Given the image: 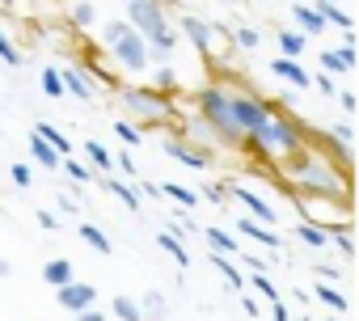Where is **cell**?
Wrapping results in <instances>:
<instances>
[{
    "mask_svg": "<svg viewBox=\"0 0 359 321\" xmlns=\"http://www.w3.org/2000/svg\"><path fill=\"white\" fill-rule=\"evenodd\" d=\"M152 85H156L161 93H173V89H177V72H173V64H161V68L152 72Z\"/></svg>",
    "mask_w": 359,
    "mask_h": 321,
    "instance_id": "obj_41",
    "label": "cell"
},
{
    "mask_svg": "<svg viewBox=\"0 0 359 321\" xmlns=\"http://www.w3.org/2000/svg\"><path fill=\"white\" fill-rule=\"evenodd\" d=\"M241 308H245L250 317H262V304H258V296H254V292H241Z\"/></svg>",
    "mask_w": 359,
    "mask_h": 321,
    "instance_id": "obj_52",
    "label": "cell"
},
{
    "mask_svg": "<svg viewBox=\"0 0 359 321\" xmlns=\"http://www.w3.org/2000/svg\"><path fill=\"white\" fill-rule=\"evenodd\" d=\"M233 43L245 47V51H258V47H262V34H258L254 26H233Z\"/></svg>",
    "mask_w": 359,
    "mask_h": 321,
    "instance_id": "obj_40",
    "label": "cell"
},
{
    "mask_svg": "<svg viewBox=\"0 0 359 321\" xmlns=\"http://www.w3.org/2000/svg\"><path fill=\"white\" fill-rule=\"evenodd\" d=\"M237 233H241V237H250L254 245H262V250H271V254H279V250H283V237H279L275 228H266V224H258L254 216H241V220H237Z\"/></svg>",
    "mask_w": 359,
    "mask_h": 321,
    "instance_id": "obj_14",
    "label": "cell"
},
{
    "mask_svg": "<svg viewBox=\"0 0 359 321\" xmlns=\"http://www.w3.org/2000/svg\"><path fill=\"white\" fill-rule=\"evenodd\" d=\"M313 9L321 13V22H325V26H338L342 34H355V18H351L346 9H338L334 0H313Z\"/></svg>",
    "mask_w": 359,
    "mask_h": 321,
    "instance_id": "obj_16",
    "label": "cell"
},
{
    "mask_svg": "<svg viewBox=\"0 0 359 321\" xmlns=\"http://www.w3.org/2000/svg\"><path fill=\"white\" fill-rule=\"evenodd\" d=\"M60 212H68V216H76V203H72L68 195H60Z\"/></svg>",
    "mask_w": 359,
    "mask_h": 321,
    "instance_id": "obj_58",
    "label": "cell"
},
{
    "mask_svg": "<svg viewBox=\"0 0 359 321\" xmlns=\"http://www.w3.org/2000/svg\"><path fill=\"white\" fill-rule=\"evenodd\" d=\"M275 43H279V55L300 60L304 47H309V34H300V30H275Z\"/></svg>",
    "mask_w": 359,
    "mask_h": 321,
    "instance_id": "obj_26",
    "label": "cell"
},
{
    "mask_svg": "<svg viewBox=\"0 0 359 321\" xmlns=\"http://www.w3.org/2000/svg\"><path fill=\"white\" fill-rule=\"evenodd\" d=\"M106 191L127 207V212H140L144 207V199H140V191L131 186V182H123V178H114V174H106Z\"/></svg>",
    "mask_w": 359,
    "mask_h": 321,
    "instance_id": "obj_18",
    "label": "cell"
},
{
    "mask_svg": "<svg viewBox=\"0 0 359 321\" xmlns=\"http://www.w3.org/2000/svg\"><path fill=\"white\" fill-rule=\"evenodd\" d=\"M156 245H161V250H165V254H169V258H173L177 266H191V254H187V241H182V237H177L173 228H161V233H156Z\"/></svg>",
    "mask_w": 359,
    "mask_h": 321,
    "instance_id": "obj_20",
    "label": "cell"
},
{
    "mask_svg": "<svg viewBox=\"0 0 359 321\" xmlns=\"http://www.w3.org/2000/svg\"><path fill=\"white\" fill-rule=\"evenodd\" d=\"M330 245H338V254L351 262V258H355V224H346V228H330Z\"/></svg>",
    "mask_w": 359,
    "mask_h": 321,
    "instance_id": "obj_36",
    "label": "cell"
},
{
    "mask_svg": "<svg viewBox=\"0 0 359 321\" xmlns=\"http://www.w3.org/2000/svg\"><path fill=\"white\" fill-rule=\"evenodd\" d=\"M34 135H39V139H47V144H51L60 156H68V152H72V139H68V135H64L55 123H34Z\"/></svg>",
    "mask_w": 359,
    "mask_h": 321,
    "instance_id": "obj_28",
    "label": "cell"
},
{
    "mask_svg": "<svg viewBox=\"0 0 359 321\" xmlns=\"http://www.w3.org/2000/svg\"><path fill=\"white\" fill-rule=\"evenodd\" d=\"M317 64H321V72H355V34H342V47L338 51H321L317 55Z\"/></svg>",
    "mask_w": 359,
    "mask_h": 321,
    "instance_id": "obj_13",
    "label": "cell"
},
{
    "mask_svg": "<svg viewBox=\"0 0 359 321\" xmlns=\"http://www.w3.org/2000/svg\"><path fill=\"white\" fill-rule=\"evenodd\" d=\"M177 34H182L199 55H208L212 60V47H216V34H212V22H203V18H195V13H182L177 18V26H173Z\"/></svg>",
    "mask_w": 359,
    "mask_h": 321,
    "instance_id": "obj_11",
    "label": "cell"
},
{
    "mask_svg": "<svg viewBox=\"0 0 359 321\" xmlns=\"http://www.w3.org/2000/svg\"><path fill=\"white\" fill-rule=\"evenodd\" d=\"M279 174L287 186H296L300 195H334V199H355L351 191V170L334 165V156L313 148V144H300L292 156L279 160Z\"/></svg>",
    "mask_w": 359,
    "mask_h": 321,
    "instance_id": "obj_1",
    "label": "cell"
},
{
    "mask_svg": "<svg viewBox=\"0 0 359 321\" xmlns=\"http://www.w3.org/2000/svg\"><path fill=\"white\" fill-rule=\"evenodd\" d=\"M156 186H161V195H169L177 207H187V212L199 207V191H191V186H177V182H156Z\"/></svg>",
    "mask_w": 359,
    "mask_h": 321,
    "instance_id": "obj_29",
    "label": "cell"
},
{
    "mask_svg": "<svg viewBox=\"0 0 359 321\" xmlns=\"http://www.w3.org/2000/svg\"><path fill=\"white\" fill-rule=\"evenodd\" d=\"M110 313H114L118 321H144L140 300H131V296H114V300H110Z\"/></svg>",
    "mask_w": 359,
    "mask_h": 321,
    "instance_id": "obj_37",
    "label": "cell"
},
{
    "mask_svg": "<svg viewBox=\"0 0 359 321\" xmlns=\"http://www.w3.org/2000/svg\"><path fill=\"white\" fill-rule=\"evenodd\" d=\"M85 156H89L93 174H114V152H110L106 144H97V139H85Z\"/></svg>",
    "mask_w": 359,
    "mask_h": 321,
    "instance_id": "obj_23",
    "label": "cell"
},
{
    "mask_svg": "<svg viewBox=\"0 0 359 321\" xmlns=\"http://www.w3.org/2000/svg\"><path fill=\"white\" fill-rule=\"evenodd\" d=\"M334 97H338V106H342L346 114H355V106H359V102H355V93H351V89H346V93H334Z\"/></svg>",
    "mask_w": 359,
    "mask_h": 321,
    "instance_id": "obj_54",
    "label": "cell"
},
{
    "mask_svg": "<svg viewBox=\"0 0 359 321\" xmlns=\"http://www.w3.org/2000/svg\"><path fill=\"white\" fill-rule=\"evenodd\" d=\"M123 30H127V22H106V26H102V43L110 47V43H114V39H118Z\"/></svg>",
    "mask_w": 359,
    "mask_h": 321,
    "instance_id": "obj_48",
    "label": "cell"
},
{
    "mask_svg": "<svg viewBox=\"0 0 359 321\" xmlns=\"http://www.w3.org/2000/svg\"><path fill=\"white\" fill-rule=\"evenodd\" d=\"M135 191H140V199H161V186L156 182H135Z\"/></svg>",
    "mask_w": 359,
    "mask_h": 321,
    "instance_id": "obj_53",
    "label": "cell"
},
{
    "mask_svg": "<svg viewBox=\"0 0 359 321\" xmlns=\"http://www.w3.org/2000/svg\"><path fill=\"white\" fill-rule=\"evenodd\" d=\"M9 178H13L18 186H26V191H30V182H34V170L26 165V160H18V165H9Z\"/></svg>",
    "mask_w": 359,
    "mask_h": 321,
    "instance_id": "obj_43",
    "label": "cell"
},
{
    "mask_svg": "<svg viewBox=\"0 0 359 321\" xmlns=\"http://www.w3.org/2000/svg\"><path fill=\"white\" fill-rule=\"evenodd\" d=\"M55 300L64 313H81V308H93L97 304V287L93 283H81V279H68L55 287Z\"/></svg>",
    "mask_w": 359,
    "mask_h": 321,
    "instance_id": "obj_12",
    "label": "cell"
},
{
    "mask_svg": "<svg viewBox=\"0 0 359 321\" xmlns=\"http://www.w3.org/2000/svg\"><path fill=\"white\" fill-rule=\"evenodd\" d=\"M127 26L140 30L144 43H148L161 60L173 55V47H177V30H173V22H169V13H165L161 0H127Z\"/></svg>",
    "mask_w": 359,
    "mask_h": 321,
    "instance_id": "obj_2",
    "label": "cell"
},
{
    "mask_svg": "<svg viewBox=\"0 0 359 321\" xmlns=\"http://www.w3.org/2000/svg\"><path fill=\"white\" fill-rule=\"evenodd\" d=\"M300 220H313L321 228H346L351 224V199H334V195H300L296 199Z\"/></svg>",
    "mask_w": 359,
    "mask_h": 321,
    "instance_id": "obj_5",
    "label": "cell"
},
{
    "mask_svg": "<svg viewBox=\"0 0 359 321\" xmlns=\"http://www.w3.org/2000/svg\"><path fill=\"white\" fill-rule=\"evenodd\" d=\"M9 275H13V266H9V262H0V279H9Z\"/></svg>",
    "mask_w": 359,
    "mask_h": 321,
    "instance_id": "obj_59",
    "label": "cell"
},
{
    "mask_svg": "<svg viewBox=\"0 0 359 321\" xmlns=\"http://www.w3.org/2000/svg\"><path fill=\"white\" fill-rule=\"evenodd\" d=\"M72 321H106V313H97V308H81V313H72Z\"/></svg>",
    "mask_w": 359,
    "mask_h": 321,
    "instance_id": "obj_55",
    "label": "cell"
},
{
    "mask_svg": "<svg viewBox=\"0 0 359 321\" xmlns=\"http://www.w3.org/2000/svg\"><path fill=\"white\" fill-rule=\"evenodd\" d=\"M140 313H144V321H165L169 304H165V296H161V292H148V296H144V304H140Z\"/></svg>",
    "mask_w": 359,
    "mask_h": 321,
    "instance_id": "obj_38",
    "label": "cell"
},
{
    "mask_svg": "<svg viewBox=\"0 0 359 321\" xmlns=\"http://www.w3.org/2000/svg\"><path fill=\"white\" fill-rule=\"evenodd\" d=\"M114 170H123V174H127V178H135V174H140V165H135V160H131V156H127V148H123V152H118V156H114Z\"/></svg>",
    "mask_w": 359,
    "mask_h": 321,
    "instance_id": "obj_47",
    "label": "cell"
},
{
    "mask_svg": "<svg viewBox=\"0 0 359 321\" xmlns=\"http://www.w3.org/2000/svg\"><path fill=\"white\" fill-rule=\"evenodd\" d=\"M229 5H233V0H229Z\"/></svg>",
    "mask_w": 359,
    "mask_h": 321,
    "instance_id": "obj_63",
    "label": "cell"
},
{
    "mask_svg": "<svg viewBox=\"0 0 359 321\" xmlns=\"http://www.w3.org/2000/svg\"><path fill=\"white\" fill-rule=\"evenodd\" d=\"M76 237H81V241H85V245H89L93 254H102V258H110V254H114V241H110V237H106V233H102L97 224H89V220H85V224L76 228Z\"/></svg>",
    "mask_w": 359,
    "mask_h": 321,
    "instance_id": "obj_22",
    "label": "cell"
},
{
    "mask_svg": "<svg viewBox=\"0 0 359 321\" xmlns=\"http://www.w3.org/2000/svg\"><path fill=\"white\" fill-rule=\"evenodd\" d=\"M313 271H317V275H321V279H325V283H334V279H338V275H342V266H313Z\"/></svg>",
    "mask_w": 359,
    "mask_h": 321,
    "instance_id": "obj_56",
    "label": "cell"
},
{
    "mask_svg": "<svg viewBox=\"0 0 359 321\" xmlns=\"http://www.w3.org/2000/svg\"><path fill=\"white\" fill-rule=\"evenodd\" d=\"M292 300H296V304H313V296H309L304 287H292Z\"/></svg>",
    "mask_w": 359,
    "mask_h": 321,
    "instance_id": "obj_57",
    "label": "cell"
},
{
    "mask_svg": "<svg viewBox=\"0 0 359 321\" xmlns=\"http://www.w3.org/2000/svg\"><path fill=\"white\" fill-rule=\"evenodd\" d=\"M241 258V266H250V271H266L271 266V258H258V254H237Z\"/></svg>",
    "mask_w": 359,
    "mask_h": 321,
    "instance_id": "obj_51",
    "label": "cell"
},
{
    "mask_svg": "<svg viewBox=\"0 0 359 321\" xmlns=\"http://www.w3.org/2000/svg\"><path fill=\"white\" fill-rule=\"evenodd\" d=\"M309 81H313V89H321L325 97H334V93H338V89H334V76H330V72H317V76H309Z\"/></svg>",
    "mask_w": 359,
    "mask_h": 321,
    "instance_id": "obj_46",
    "label": "cell"
},
{
    "mask_svg": "<svg viewBox=\"0 0 359 321\" xmlns=\"http://www.w3.org/2000/svg\"><path fill=\"white\" fill-rule=\"evenodd\" d=\"M0 64H9V68H22V51L13 47V39L0 30Z\"/></svg>",
    "mask_w": 359,
    "mask_h": 321,
    "instance_id": "obj_42",
    "label": "cell"
},
{
    "mask_svg": "<svg viewBox=\"0 0 359 321\" xmlns=\"http://www.w3.org/2000/svg\"><path fill=\"white\" fill-rule=\"evenodd\" d=\"M271 72H275V76H283V81H287V85H296V89H313V81H309L313 72H309L300 60H292V55H275V60H271Z\"/></svg>",
    "mask_w": 359,
    "mask_h": 321,
    "instance_id": "obj_15",
    "label": "cell"
},
{
    "mask_svg": "<svg viewBox=\"0 0 359 321\" xmlns=\"http://www.w3.org/2000/svg\"><path fill=\"white\" fill-rule=\"evenodd\" d=\"M118 102H123L127 114L148 118V123H169V118H173V106H169V97H165L161 89H135V85H123V89H118Z\"/></svg>",
    "mask_w": 359,
    "mask_h": 321,
    "instance_id": "obj_6",
    "label": "cell"
},
{
    "mask_svg": "<svg viewBox=\"0 0 359 321\" xmlns=\"http://www.w3.org/2000/svg\"><path fill=\"white\" fill-rule=\"evenodd\" d=\"M60 174H68V178H72V182H81V186H89V182H93V170L85 165V160H76L72 152H68V156H60Z\"/></svg>",
    "mask_w": 359,
    "mask_h": 321,
    "instance_id": "obj_31",
    "label": "cell"
},
{
    "mask_svg": "<svg viewBox=\"0 0 359 321\" xmlns=\"http://www.w3.org/2000/svg\"><path fill=\"white\" fill-rule=\"evenodd\" d=\"M224 191H229L233 199H241L245 216H254L258 224H266V228H279V224H283L279 207H275V203H271L262 191H254V186H245V182H224Z\"/></svg>",
    "mask_w": 359,
    "mask_h": 321,
    "instance_id": "obj_9",
    "label": "cell"
},
{
    "mask_svg": "<svg viewBox=\"0 0 359 321\" xmlns=\"http://www.w3.org/2000/svg\"><path fill=\"white\" fill-rule=\"evenodd\" d=\"M34 220H39V228H43V233H55V228H60V216H55V212H39Z\"/></svg>",
    "mask_w": 359,
    "mask_h": 321,
    "instance_id": "obj_50",
    "label": "cell"
},
{
    "mask_svg": "<svg viewBox=\"0 0 359 321\" xmlns=\"http://www.w3.org/2000/svg\"><path fill=\"white\" fill-rule=\"evenodd\" d=\"M309 296H313V300H321V304H325V308H334V313H346V308H351V296H342V292H338L334 283H325V279H317Z\"/></svg>",
    "mask_w": 359,
    "mask_h": 321,
    "instance_id": "obj_19",
    "label": "cell"
},
{
    "mask_svg": "<svg viewBox=\"0 0 359 321\" xmlns=\"http://www.w3.org/2000/svg\"><path fill=\"white\" fill-rule=\"evenodd\" d=\"M325 139H334V144H355V127H351V123H338V127H330Z\"/></svg>",
    "mask_w": 359,
    "mask_h": 321,
    "instance_id": "obj_44",
    "label": "cell"
},
{
    "mask_svg": "<svg viewBox=\"0 0 359 321\" xmlns=\"http://www.w3.org/2000/svg\"><path fill=\"white\" fill-rule=\"evenodd\" d=\"M296 237L309 245V250H330V228L313 224V220H296Z\"/></svg>",
    "mask_w": 359,
    "mask_h": 321,
    "instance_id": "obj_25",
    "label": "cell"
},
{
    "mask_svg": "<svg viewBox=\"0 0 359 321\" xmlns=\"http://www.w3.org/2000/svg\"><path fill=\"white\" fill-rule=\"evenodd\" d=\"M43 279H47L51 287H60V283L76 279V271H72V262H68V258H51V262L43 266Z\"/></svg>",
    "mask_w": 359,
    "mask_h": 321,
    "instance_id": "obj_32",
    "label": "cell"
},
{
    "mask_svg": "<svg viewBox=\"0 0 359 321\" xmlns=\"http://www.w3.org/2000/svg\"><path fill=\"white\" fill-rule=\"evenodd\" d=\"M110 55H114V64L118 68H127V72H144L148 68V60H152V47L144 43V34L140 30H123L114 43H110Z\"/></svg>",
    "mask_w": 359,
    "mask_h": 321,
    "instance_id": "obj_8",
    "label": "cell"
},
{
    "mask_svg": "<svg viewBox=\"0 0 359 321\" xmlns=\"http://www.w3.org/2000/svg\"><path fill=\"white\" fill-rule=\"evenodd\" d=\"M271 321H292V308H287V300L279 296V300H271Z\"/></svg>",
    "mask_w": 359,
    "mask_h": 321,
    "instance_id": "obj_49",
    "label": "cell"
},
{
    "mask_svg": "<svg viewBox=\"0 0 359 321\" xmlns=\"http://www.w3.org/2000/svg\"><path fill=\"white\" fill-rule=\"evenodd\" d=\"M224 195H229V191H224V182H208L199 199H208V203H216V207H224Z\"/></svg>",
    "mask_w": 359,
    "mask_h": 321,
    "instance_id": "obj_45",
    "label": "cell"
},
{
    "mask_svg": "<svg viewBox=\"0 0 359 321\" xmlns=\"http://www.w3.org/2000/svg\"><path fill=\"white\" fill-rule=\"evenodd\" d=\"M60 76H64V93H72V97H81V102H93V97H97L93 85H89V76H85L81 68H64Z\"/></svg>",
    "mask_w": 359,
    "mask_h": 321,
    "instance_id": "obj_21",
    "label": "cell"
},
{
    "mask_svg": "<svg viewBox=\"0 0 359 321\" xmlns=\"http://www.w3.org/2000/svg\"><path fill=\"white\" fill-rule=\"evenodd\" d=\"M0 5H5V9H9V5H13V0H0Z\"/></svg>",
    "mask_w": 359,
    "mask_h": 321,
    "instance_id": "obj_61",
    "label": "cell"
},
{
    "mask_svg": "<svg viewBox=\"0 0 359 321\" xmlns=\"http://www.w3.org/2000/svg\"><path fill=\"white\" fill-rule=\"evenodd\" d=\"M245 144H250L254 152H262L266 160H275V165H279V160H283V156H292L300 144H309V135H304V127H300L296 118H287V114H279V110H275L258 131H250V135H245Z\"/></svg>",
    "mask_w": 359,
    "mask_h": 321,
    "instance_id": "obj_3",
    "label": "cell"
},
{
    "mask_svg": "<svg viewBox=\"0 0 359 321\" xmlns=\"http://www.w3.org/2000/svg\"><path fill=\"white\" fill-rule=\"evenodd\" d=\"M110 131H114V139H118L123 148H135V144H144V131H140V127H135L131 118H118V123H114Z\"/></svg>",
    "mask_w": 359,
    "mask_h": 321,
    "instance_id": "obj_35",
    "label": "cell"
},
{
    "mask_svg": "<svg viewBox=\"0 0 359 321\" xmlns=\"http://www.w3.org/2000/svg\"><path fill=\"white\" fill-rule=\"evenodd\" d=\"M212 266L224 275V283H229L233 292H245V271L233 262V254H220V250H212Z\"/></svg>",
    "mask_w": 359,
    "mask_h": 321,
    "instance_id": "obj_17",
    "label": "cell"
},
{
    "mask_svg": "<svg viewBox=\"0 0 359 321\" xmlns=\"http://www.w3.org/2000/svg\"><path fill=\"white\" fill-rule=\"evenodd\" d=\"M161 148H165V156H173L177 165H187V170H195V174L212 165V152H208V148H199V144H191L182 131H177V135H169Z\"/></svg>",
    "mask_w": 359,
    "mask_h": 321,
    "instance_id": "obj_10",
    "label": "cell"
},
{
    "mask_svg": "<svg viewBox=\"0 0 359 321\" xmlns=\"http://www.w3.org/2000/svg\"><path fill=\"white\" fill-rule=\"evenodd\" d=\"M325 321H338V317H325Z\"/></svg>",
    "mask_w": 359,
    "mask_h": 321,
    "instance_id": "obj_62",
    "label": "cell"
},
{
    "mask_svg": "<svg viewBox=\"0 0 359 321\" xmlns=\"http://www.w3.org/2000/svg\"><path fill=\"white\" fill-rule=\"evenodd\" d=\"M30 156L39 160V165H47V170H60V152H55L47 139H39L34 131H30Z\"/></svg>",
    "mask_w": 359,
    "mask_h": 321,
    "instance_id": "obj_33",
    "label": "cell"
},
{
    "mask_svg": "<svg viewBox=\"0 0 359 321\" xmlns=\"http://www.w3.org/2000/svg\"><path fill=\"white\" fill-rule=\"evenodd\" d=\"M229 102H233V114H237V123H241V131L250 135V131H258L279 106H271L266 97H258V93H250V89H233L229 85Z\"/></svg>",
    "mask_w": 359,
    "mask_h": 321,
    "instance_id": "obj_7",
    "label": "cell"
},
{
    "mask_svg": "<svg viewBox=\"0 0 359 321\" xmlns=\"http://www.w3.org/2000/svg\"><path fill=\"white\" fill-rule=\"evenodd\" d=\"M195 110H199V118H208V123L224 135L229 148H241V144H245V131H241V123H237V114H233V102H229V85H220V81L199 85V89H195Z\"/></svg>",
    "mask_w": 359,
    "mask_h": 321,
    "instance_id": "obj_4",
    "label": "cell"
},
{
    "mask_svg": "<svg viewBox=\"0 0 359 321\" xmlns=\"http://www.w3.org/2000/svg\"><path fill=\"white\" fill-rule=\"evenodd\" d=\"M292 18H296V26H300V34H321V30H325V22H321V13H317L313 5H292Z\"/></svg>",
    "mask_w": 359,
    "mask_h": 321,
    "instance_id": "obj_27",
    "label": "cell"
},
{
    "mask_svg": "<svg viewBox=\"0 0 359 321\" xmlns=\"http://www.w3.org/2000/svg\"><path fill=\"white\" fill-rule=\"evenodd\" d=\"M68 18H72V26H76V30H89V26L97 22V9H93V0H76Z\"/></svg>",
    "mask_w": 359,
    "mask_h": 321,
    "instance_id": "obj_39",
    "label": "cell"
},
{
    "mask_svg": "<svg viewBox=\"0 0 359 321\" xmlns=\"http://www.w3.org/2000/svg\"><path fill=\"white\" fill-rule=\"evenodd\" d=\"M39 85H43V93H47V97H55V102H60V97H68V93H64V76H60V68H55V64H47V68H43Z\"/></svg>",
    "mask_w": 359,
    "mask_h": 321,
    "instance_id": "obj_34",
    "label": "cell"
},
{
    "mask_svg": "<svg viewBox=\"0 0 359 321\" xmlns=\"http://www.w3.org/2000/svg\"><path fill=\"white\" fill-rule=\"evenodd\" d=\"M199 233L208 237V245H212V250H220V254H233V258L241 254V241H237V237H233L224 224H216V228H199Z\"/></svg>",
    "mask_w": 359,
    "mask_h": 321,
    "instance_id": "obj_24",
    "label": "cell"
},
{
    "mask_svg": "<svg viewBox=\"0 0 359 321\" xmlns=\"http://www.w3.org/2000/svg\"><path fill=\"white\" fill-rule=\"evenodd\" d=\"M245 287H250L254 296H266V300H279V296H283V292L275 287V279H271L266 271H250V275H245Z\"/></svg>",
    "mask_w": 359,
    "mask_h": 321,
    "instance_id": "obj_30",
    "label": "cell"
},
{
    "mask_svg": "<svg viewBox=\"0 0 359 321\" xmlns=\"http://www.w3.org/2000/svg\"><path fill=\"white\" fill-rule=\"evenodd\" d=\"M296 321H313V317H309V313H300V317H296Z\"/></svg>",
    "mask_w": 359,
    "mask_h": 321,
    "instance_id": "obj_60",
    "label": "cell"
}]
</instances>
